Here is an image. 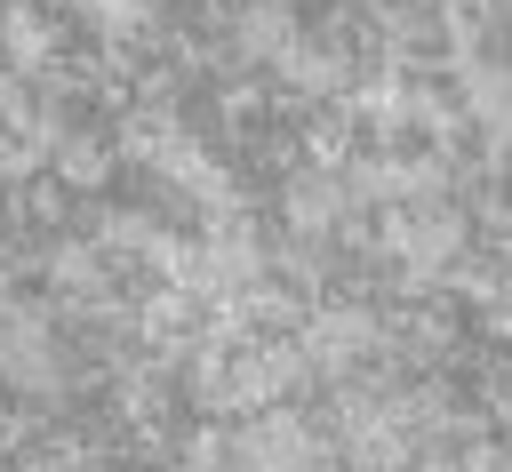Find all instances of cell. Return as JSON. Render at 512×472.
I'll return each mask as SVG.
<instances>
[{
    "label": "cell",
    "instance_id": "obj_1",
    "mask_svg": "<svg viewBox=\"0 0 512 472\" xmlns=\"http://www.w3.org/2000/svg\"><path fill=\"white\" fill-rule=\"evenodd\" d=\"M64 176H72V184H104V176H112V160H104L96 144H72V152H64Z\"/></svg>",
    "mask_w": 512,
    "mask_h": 472
}]
</instances>
